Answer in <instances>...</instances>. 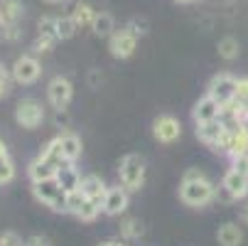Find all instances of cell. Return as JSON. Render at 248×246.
Listing matches in <instances>:
<instances>
[{
    "instance_id": "cell-22",
    "label": "cell",
    "mask_w": 248,
    "mask_h": 246,
    "mask_svg": "<svg viewBox=\"0 0 248 246\" xmlns=\"http://www.w3.org/2000/svg\"><path fill=\"white\" fill-rule=\"evenodd\" d=\"M229 155H231V158H236V155H248V131H246L243 126L233 128V138H231Z\"/></svg>"
},
{
    "instance_id": "cell-38",
    "label": "cell",
    "mask_w": 248,
    "mask_h": 246,
    "mask_svg": "<svg viewBox=\"0 0 248 246\" xmlns=\"http://www.w3.org/2000/svg\"><path fill=\"white\" fill-rule=\"evenodd\" d=\"M17 37H20V27H17V25H10V27H8V34H5V40H8V42H15Z\"/></svg>"
},
{
    "instance_id": "cell-13",
    "label": "cell",
    "mask_w": 248,
    "mask_h": 246,
    "mask_svg": "<svg viewBox=\"0 0 248 246\" xmlns=\"http://www.w3.org/2000/svg\"><path fill=\"white\" fill-rule=\"evenodd\" d=\"M221 103L219 101H214L209 94L204 96V98H199L197 103H194V111H192V116H194V123H204V121H214V118H219L221 116Z\"/></svg>"
},
{
    "instance_id": "cell-15",
    "label": "cell",
    "mask_w": 248,
    "mask_h": 246,
    "mask_svg": "<svg viewBox=\"0 0 248 246\" xmlns=\"http://www.w3.org/2000/svg\"><path fill=\"white\" fill-rule=\"evenodd\" d=\"M62 140V155H64V163H77L79 155H81V138L72 131H66L59 135Z\"/></svg>"
},
{
    "instance_id": "cell-29",
    "label": "cell",
    "mask_w": 248,
    "mask_h": 246,
    "mask_svg": "<svg viewBox=\"0 0 248 246\" xmlns=\"http://www.w3.org/2000/svg\"><path fill=\"white\" fill-rule=\"evenodd\" d=\"M84 192H81V187H77V190H72V192H66V212H72V214H77L79 209H81V204H84Z\"/></svg>"
},
{
    "instance_id": "cell-41",
    "label": "cell",
    "mask_w": 248,
    "mask_h": 246,
    "mask_svg": "<svg viewBox=\"0 0 248 246\" xmlns=\"http://www.w3.org/2000/svg\"><path fill=\"white\" fill-rule=\"evenodd\" d=\"M98 82H101L98 72H91V74H89V84H91V86H98Z\"/></svg>"
},
{
    "instance_id": "cell-35",
    "label": "cell",
    "mask_w": 248,
    "mask_h": 246,
    "mask_svg": "<svg viewBox=\"0 0 248 246\" xmlns=\"http://www.w3.org/2000/svg\"><path fill=\"white\" fill-rule=\"evenodd\" d=\"M125 27L135 34V37H143V34L148 32V27H150V25H148V20H138V17H135V20H130Z\"/></svg>"
},
{
    "instance_id": "cell-46",
    "label": "cell",
    "mask_w": 248,
    "mask_h": 246,
    "mask_svg": "<svg viewBox=\"0 0 248 246\" xmlns=\"http://www.w3.org/2000/svg\"><path fill=\"white\" fill-rule=\"evenodd\" d=\"M42 3H47V5H57V3H62V0H42Z\"/></svg>"
},
{
    "instance_id": "cell-5",
    "label": "cell",
    "mask_w": 248,
    "mask_h": 246,
    "mask_svg": "<svg viewBox=\"0 0 248 246\" xmlns=\"http://www.w3.org/2000/svg\"><path fill=\"white\" fill-rule=\"evenodd\" d=\"M10 74H13V82L22 84V86H30L40 79L42 74V64L37 62V57H32V54H22L15 59L13 69H10Z\"/></svg>"
},
{
    "instance_id": "cell-1",
    "label": "cell",
    "mask_w": 248,
    "mask_h": 246,
    "mask_svg": "<svg viewBox=\"0 0 248 246\" xmlns=\"http://www.w3.org/2000/svg\"><path fill=\"white\" fill-rule=\"evenodd\" d=\"M217 190L211 185V180L206 178L204 172L199 170H187L185 178H182V185H180V199L187 204V207H204L214 199Z\"/></svg>"
},
{
    "instance_id": "cell-26",
    "label": "cell",
    "mask_w": 248,
    "mask_h": 246,
    "mask_svg": "<svg viewBox=\"0 0 248 246\" xmlns=\"http://www.w3.org/2000/svg\"><path fill=\"white\" fill-rule=\"evenodd\" d=\"M77 22L72 15H64V17H57V37L59 40H72L77 34Z\"/></svg>"
},
{
    "instance_id": "cell-44",
    "label": "cell",
    "mask_w": 248,
    "mask_h": 246,
    "mask_svg": "<svg viewBox=\"0 0 248 246\" xmlns=\"http://www.w3.org/2000/svg\"><path fill=\"white\" fill-rule=\"evenodd\" d=\"M241 219L248 224V207H243V212H241Z\"/></svg>"
},
{
    "instance_id": "cell-28",
    "label": "cell",
    "mask_w": 248,
    "mask_h": 246,
    "mask_svg": "<svg viewBox=\"0 0 248 246\" xmlns=\"http://www.w3.org/2000/svg\"><path fill=\"white\" fill-rule=\"evenodd\" d=\"M57 42H59V40L49 37V34H37V40L32 42V52H34V54H47V52L54 49Z\"/></svg>"
},
{
    "instance_id": "cell-3",
    "label": "cell",
    "mask_w": 248,
    "mask_h": 246,
    "mask_svg": "<svg viewBox=\"0 0 248 246\" xmlns=\"http://www.w3.org/2000/svg\"><path fill=\"white\" fill-rule=\"evenodd\" d=\"M145 160L140 158V155H135V153H130V155H125L123 160H121V167H118V172H121V185L123 187H128L130 192H135V190H140L145 185Z\"/></svg>"
},
{
    "instance_id": "cell-39",
    "label": "cell",
    "mask_w": 248,
    "mask_h": 246,
    "mask_svg": "<svg viewBox=\"0 0 248 246\" xmlns=\"http://www.w3.org/2000/svg\"><path fill=\"white\" fill-rule=\"evenodd\" d=\"M96 246H125V239H106V241H101Z\"/></svg>"
},
{
    "instance_id": "cell-19",
    "label": "cell",
    "mask_w": 248,
    "mask_h": 246,
    "mask_svg": "<svg viewBox=\"0 0 248 246\" xmlns=\"http://www.w3.org/2000/svg\"><path fill=\"white\" fill-rule=\"evenodd\" d=\"M217 241H219V246H241V241H243V231H241L238 224L226 222V224L219 227V231H217Z\"/></svg>"
},
{
    "instance_id": "cell-23",
    "label": "cell",
    "mask_w": 248,
    "mask_h": 246,
    "mask_svg": "<svg viewBox=\"0 0 248 246\" xmlns=\"http://www.w3.org/2000/svg\"><path fill=\"white\" fill-rule=\"evenodd\" d=\"M74 17V22H77V27H91V22H93V17H96V10L89 5V3H74V10L69 13Z\"/></svg>"
},
{
    "instance_id": "cell-21",
    "label": "cell",
    "mask_w": 248,
    "mask_h": 246,
    "mask_svg": "<svg viewBox=\"0 0 248 246\" xmlns=\"http://www.w3.org/2000/svg\"><path fill=\"white\" fill-rule=\"evenodd\" d=\"M143 234H145V227H143V222H140L138 217H125L121 222V239L135 241V239H140Z\"/></svg>"
},
{
    "instance_id": "cell-24",
    "label": "cell",
    "mask_w": 248,
    "mask_h": 246,
    "mask_svg": "<svg viewBox=\"0 0 248 246\" xmlns=\"http://www.w3.org/2000/svg\"><path fill=\"white\" fill-rule=\"evenodd\" d=\"M40 158H45V160H49V163H54V165H64V155H62V140H59V135L57 138H52L49 143L45 146V150L40 153Z\"/></svg>"
},
{
    "instance_id": "cell-18",
    "label": "cell",
    "mask_w": 248,
    "mask_h": 246,
    "mask_svg": "<svg viewBox=\"0 0 248 246\" xmlns=\"http://www.w3.org/2000/svg\"><path fill=\"white\" fill-rule=\"evenodd\" d=\"M25 15V5L20 3V0H0V17L5 20V25H20Z\"/></svg>"
},
{
    "instance_id": "cell-4",
    "label": "cell",
    "mask_w": 248,
    "mask_h": 246,
    "mask_svg": "<svg viewBox=\"0 0 248 246\" xmlns=\"http://www.w3.org/2000/svg\"><path fill=\"white\" fill-rule=\"evenodd\" d=\"M15 121L20 128H27V131H34L45 123V109L40 101L34 98H22L15 109Z\"/></svg>"
},
{
    "instance_id": "cell-11",
    "label": "cell",
    "mask_w": 248,
    "mask_h": 246,
    "mask_svg": "<svg viewBox=\"0 0 248 246\" xmlns=\"http://www.w3.org/2000/svg\"><path fill=\"white\" fill-rule=\"evenodd\" d=\"M221 190H224V195H226L229 199H243V197L248 195V178L231 167V170L224 175Z\"/></svg>"
},
{
    "instance_id": "cell-17",
    "label": "cell",
    "mask_w": 248,
    "mask_h": 246,
    "mask_svg": "<svg viewBox=\"0 0 248 246\" xmlns=\"http://www.w3.org/2000/svg\"><path fill=\"white\" fill-rule=\"evenodd\" d=\"M57 170L59 165L45 160V158H37L32 165H30V180L32 182H40V180H49V178H57Z\"/></svg>"
},
{
    "instance_id": "cell-14",
    "label": "cell",
    "mask_w": 248,
    "mask_h": 246,
    "mask_svg": "<svg viewBox=\"0 0 248 246\" xmlns=\"http://www.w3.org/2000/svg\"><path fill=\"white\" fill-rule=\"evenodd\" d=\"M81 192L86 199H96L101 207H103V199H106V192H108V187L103 185V180L98 178V175H86V178L81 180Z\"/></svg>"
},
{
    "instance_id": "cell-12",
    "label": "cell",
    "mask_w": 248,
    "mask_h": 246,
    "mask_svg": "<svg viewBox=\"0 0 248 246\" xmlns=\"http://www.w3.org/2000/svg\"><path fill=\"white\" fill-rule=\"evenodd\" d=\"M224 131H226V126H224V121H221V118L197 123V138L202 140L204 146H209L211 150L217 148V143H219V138L224 135Z\"/></svg>"
},
{
    "instance_id": "cell-30",
    "label": "cell",
    "mask_w": 248,
    "mask_h": 246,
    "mask_svg": "<svg viewBox=\"0 0 248 246\" xmlns=\"http://www.w3.org/2000/svg\"><path fill=\"white\" fill-rule=\"evenodd\" d=\"M13 178H15V165H13L10 155H3L0 158V185L13 182Z\"/></svg>"
},
{
    "instance_id": "cell-25",
    "label": "cell",
    "mask_w": 248,
    "mask_h": 246,
    "mask_svg": "<svg viewBox=\"0 0 248 246\" xmlns=\"http://www.w3.org/2000/svg\"><path fill=\"white\" fill-rule=\"evenodd\" d=\"M217 52H219V57H221V59L233 62V59L238 57V52H241V45H238V40H236V37H224V40H219Z\"/></svg>"
},
{
    "instance_id": "cell-32",
    "label": "cell",
    "mask_w": 248,
    "mask_h": 246,
    "mask_svg": "<svg viewBox=\"0 0 248 246\" xmlns=\"http://www.w3.org/2000/svg\"><path fill=\"white\" fill-rule=\"evenodd\" d=\"M37 30H40V34H49V37L59 40V37H57V17H52V15H45V17H40V22H37Z\"/></svg>"
},
{
    "instance_id": "cell-31",
    "label": "cell",
    "mask_w": 248,
    "mask_h": 246,
    "mask_svg": "<svg viewBox=\"0 0 248 246\" xmlns=\"http://www.w3.org/2000/svg\"><path fill=\"white\" fill-rule=\"evenodd\" d=\"M233 103L246 114L248 111V79H238V86H236V98Z\"/></svg>"
},
{
    "instance_id": "cell-6",
    "label": "cell",
    "mask_w": 248,
    "mask_h": 246,
    "mask_svg": "<svg viewBox=\"0 0 248 246\" xmlns=\"http://www.w3.org/2000/svg\"><path fill=\"white\" fill-rule=\"evenodd\" d=\"M236 86H238V79L224 72V74H217L209 82L206 94L214 101H219L221 106H229V103H233V98H236Z\"/></svg>"
},
{
    "instance_id": "cell-43",
    "label": "cell",
    "mask_w": 248,
    "mask_h": 246,
    "mask_svg": "<svg viewBox=\"0 0 248 246\" xmlns=\"http://www.w3.org/2000/svg\"><path fill=\"white\" fill-rule=\"evenodd\" d=\"M3 155H8V146L3 143V140H0V158H3Z\"/></svg>"
},
{
    "instance_id": "cell-34",
    "label": "cell",
    "mask_w": 248,
    "mask_h": 246,
    "mask_svg": "<svg viewBox=\"0 0 248 246\" xmlns=\"http://www.w3.org/2000/svg\"><path fill=\"white\" fill-rule=\"evenodd\" d=\"M0 246H25V241L17 231H3L0 234Z\"/></svg>"
},
{
    "instance_id": "cell-2",
    "label": "cell",
    "mask_w": 248,
    "mask_h": 246,
    "mask_svg": "<svg viewBox=\"0 0 248 246\" xmlns=\"http://www.w3.org/2000/svg\"><path fill=\"white\" fill-rule=\"evenodd\" d=\"M32 195H34V199H37V202L47 204L52 212H66V192L57 182V178L32 182Z\"/></svg>"
},
{
    "instance_id": "cell-7",
    "label": "cell",
    "mask_w": 248,
    "mask_h": 246,
    "mask_svg": "<svg viewBox=\"0 0 248 246\" xmlns=\"http://www.w3.org/2000/svg\"><path fill=\"white\" fill-rule=\"evenodd\" d=\"M47 98L52 103L54 111H64L69 103L74 98V86L66 77H54L49 84H47Z\"/></svg>"
},
{
    "instance_id": "cell-10",
    "label": "cell",
    "mask_w": 248,
    "mask_h": 246,
    "mask_svg": "<svg viewBox=\"0 0 248 246\" xmlns=\"http://www.w3.org/2000/svg\"><path fill=\"white\" fill-rule=\"evenodd\" d=\"M128 187H108V192H106V199H103V214L108 217H118L123 214L128 209Z\"/></svg>"
},
{
    "instance_id": "cell-36",
    "label": "cell",
    "mask_w": 248,
    "mask_h": 246,
    "mask_svg": "<svg viewBox=\"0 0 248 246\" xmlns=\"http://www.w3.org/2000/svg\"><path fill=\"white\" fill-rule=\"evenodd\" d=\"M233 160V170H238L241 175H246V178H248V155H236V158H231Z\"/></svg>"
},
{
    "instance_id": "cell-40",
    "label": "cell",
    "mask_w": 248,
    "mask_h": 246,
    "mask_svg": "<svg viewBox=\"0 0 248 246\" xmlns=\"http://www.w3.org/2000/svg\"><path fill=\"white\" fill-rule=\"evenodd\" d=\"M5 34H8V25H5V20L0 17V42L5 40Z\"/></svg>"
},
{
    "instance_id": "cell-45",
    "label": "cell",
    "mask_w": 248,
    "mask_h": 246,
    "mask_svg": "<svg viewBox=\"0 0 248 246\" xmlns=\"http://www.w3.org/2000/svg\"><path fill=\"white\" fill-rule=\"evenodd\" d=\"M172 3H177V5H189V3H194V0H172Z\"/></svg>"
},
{
    "instance_id": "cell-27",
    "label": "cell",
    "mask_w": 248,
    "mask_h": 246,
    "mask_svg": "<svg viewBox=\"0 0 248 246\" xmlns=\"http://www.w3.org/2000/svg\"><path fill=\"white\" fill-rule=\"evenodd\" d=\"M101 212H103V207H101L96 199H84L81 209L77 212V219H81V222H93Z\"/></svg>"
},
{
    "instance_id": "cell-37",
    "label": "cell",
    "mask_w": 248,
    "mask_h": 246,
    "mask_svg": "<svg viewBox=\"0 0 248 246\" xmlns=\"http://www.w3.org/2000/svg\"><path fill=\"white\" fill-rule=\"evenodd\" d=\"M25 246H52V241L42 234H34V236H27L25 239Z\"/></svg>"
},
{
    "instance_id": "cell-9",
    "label": "cell",
    "mask_w": 248,
    "mask_h": 246,
    "mask_svg": "<svg viewBox=\"0 0 248 246\" xmlns=\"http://www.w3.org/2000/svg\"><path fill=\"white\" fill-rule=\"evenodd\" d=\"M153 135H155V140L157 143H174L177 138L182 135V126H180V121H177L174 116H157L155 118V123H153Z\"/></svg>"
},
{
    "instance_id": "cell-16",
    "label": "cell",
    "mask_w": 248,
    "mask_h": 246,
    "mask_svg": "<svg viewBox=\"0 0 248 246\" xmlns=\"http://www.w3.org/2000/svg\"><path fill=\"white\" fill-rule=\"evenodd\" d=\"M57 182L64 187V192H72V190L81 187V178H79L74 163H64V165L57 170Z\"/></svg>"
},
{
    "instance_id": "cell-42",
    "label": "cell",
    "mask_w": 248,
    "mask_h": 246,
    "mask_svg": "<svg viewBox=\"0 0 248 246\" xmlns=\"http://www.w3.org/2000/svg\"><path fill=\"white\" fill-rule=\"evenodd\" d=\"M241 126H243V128H246V131H248V111H246V114H243V116H241Z\"/></svg>"
},
{
    "instance_id": "cell-33",
    "label": "cell",
    "mask_w": 248,
    "mask_h": 246,
    "mask_svg": "<svg viewBox=\"0 0 248 246\" xmlns=\"http://www.w3.org/2000/svg\"><path fill=\"white\" fill-rule=\"evenodd\" d=\"M10 84H13L10 69H5L3 64H0V98H5V96L10 94Z\"/></svg>"
},
{
    "instance_id": "cell-8",
    "label": "cell",
    "mask_w": 248,
    "mask_h": 246,
    "mask_svg": "<svg viewBox=\"0 0 248 246\" xmlns=\"http://www.w3.org/2000/svg\"><path fill=\"white\" fill-rule=\"evenodd\" d=\"M135 47H138V37H135L128 27H123V30H118V32L111 34L108 49H111V54H113L116 59H128V57H133Z\"/></svg>"
},
{
    "instance_id": "cell-20",
    "label": "cell",
    "mask_w": 248,
    "mask_h": 246,
    "mask_svg": "<svg viewBox=\"0 0 248 246\" xmlns=\"http://www.w3.org/2000/svg\"><path fill=\"white\" fill-rule=\"evenodd\" d=\"M91 30L96 37H111L113 30H116V20L111 13H96L93 22H91Z\"/></svg>"
}]
</instances>
